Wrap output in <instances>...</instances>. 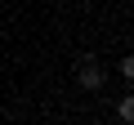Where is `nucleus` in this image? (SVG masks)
I'll use <instances>...</instances> for the list:
<instances>
[{
	"mask_svg": "<svg viewBox=\"0 0 134 125\" xmlns=\"http://www.w3.org/2000/svg\"><path fill=\"white\" fill-rule=\"evenodd\" d=\"M72 76H76L81 89H98V85H103V62H98V58H81Z\"/></svg>",
	"mask_w": 134,
	"mask_h": 125,
	"instance_id": "f257e3e1",
	"label": "nucleus"
},
{
	"mask_svg": "<svg viewBox=\"0 0 134 125\" xmlns=\"http://www.w3.org/2000/svg\"><path fill=\"white\" fill-rule=\"evenodd\" d=\"M116 116H121V121H125V125H130V121H134V98H130V94H125V98H121V103H116Z\"/></svg>",
	"mask_w": 134,
	"mask_h": 125,
	"instance_id": "f03ea898",
	"label": "nucleus"
}]
</instances>
